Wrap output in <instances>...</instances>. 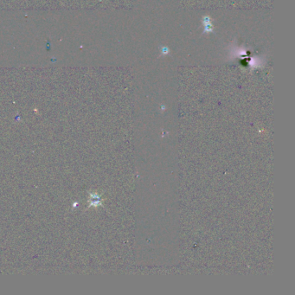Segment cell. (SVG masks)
Segmentation results:
<instances>
[{
  "label": "cell",
  "instance_id": "1",
  "mask_svg": "<svg viewBox=\"0 0 295 295\" xmlns=\"http://www.w3.org/2000/svg\"><path fill=\"white\" fill-rule=\"evenodd\" d=\"M202 24L203 25V34H210L213 32L214 26L211 24V18L209 16H203L202 18Z\"/></svg>",
  "mask_w": 295,
  "mask_h": 295
},
{
  "label": "cell",
  "instance_id": "2",
  "mask_svg": "<svg viewBox=\"0 0 295 295\" xmlns=\"http://www.w3.org/2000/svg\"><path fill=\"white\" fill-rule=\"evenodd\" d=\"M262 63L261 62V59L260 58H253L252 61L249 62V65L252 67V68H258V67H261V64Z\"/></svg>",
  "mask_w": 295,
  "mask_h": 295
},
{
  "label": "cell",
  "instance_id": "3",
  "mask_svg": "<svg viewBox=\"0 0 295 295\" xmlns=\"http://www.w3.org/2000/svg\"><path fill=\"white\" fill-rule=\"evenodd\" d=\"M160 50H161V54H162V55H164V56H166V55H168L169 52H170V49H169V48L165 47V46L162 47Z\"/></svg>",
  "mask_w": 295,
  "mask_h": 295
}]
</instances>
